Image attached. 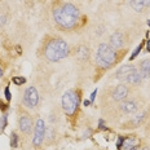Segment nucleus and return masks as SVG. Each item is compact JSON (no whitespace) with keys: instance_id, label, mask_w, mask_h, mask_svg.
Segmentation results:
<instances>
[{"instance_id":"obj_1","label":"nucleus","mask_w":150,"mask_h":150,"mask_svg":"<svg viewBox=\"0 0 150 150\" xmlns=\"http://www.w3.org/2000/svg\"><path fill=\"white\" fill-rule=\"evenodd\" d=\"M79 20V11L73 4H65L54 11V21L64 29H71Z\"/></svg>"},{"instance_id":"obj_2","label":"nucleus","mask_w":150,"mask_h":150,"mask_svg":"<svg viewBox=\"0 0 150 150\" xmlns=\"http://www.w3.org/2000/svg\"><path fill=\"white\" fill-rule=\"evenodd\" d=\"M69 54V45L66 42L61 39H54L47 44L45 47V57L49 61L56 62L65 58Z\"/></svg>"},{"instance_id":"obj_3","label":"nucleus","mask_w":150,"mask_h":150,"mask_svg":"<svg viewBox=\"0 0 150 150\" xmlns=\"http://www.w3.org/2000/svg\"><path fill=\"white\" fill-rule=\"evenodd\" d=\"M117 60V52L110 44L102 43L100 44L97 53H96V61L101 67H110Z\"/></svg>"},{"instance_id":"obj_4","label":"nucleus","mask_w":150,"mask_h":150,"mask_svg":"<svg viewBox=\"0 0 150 150\" xmlns=\"http://www.w3.org/2000/svg\"><path fill=\"white\" fill-rule=\"evenodd\" d=\"M78 105H79V97L76 93L74 91L65 92V95L62 96V108H64L65 112L69 115L74 114L75 110L78 109Z\"/></svg>"},{"instance_id":"obj_5","label":"nucleus","mask_w":150,"mask_h":150,"mask_svg":"<svg viewBox=\"0 0 150 150\" xmlns=\"http://www.w3.org/2000/svg\"><path fill=\"white\" fill-rule=\"evenodd\" d=\"M39 101V96H38V91L34 87H29L25 92V97H23V102L27 108H35Z\"/></svg>"},{"instance_id":"obj_6","label":"nucleus","mask_w":150,"mask_h":150,"mask_svg":"<svg viewBox=\"0 0 150 150\" xmlns=\"http://www.w3.org/2000/svg\"><path fill=\"white\" fill-rule=\"evenodd\" d=\"M45 135V124L43 119H38L35 126V132H34V145H40Z\"/></svg>"},{"instance_id":"obj_7","label":"nucleus","mask_w":150,"mask_h":150,"mask_svg":"<svg viewBox=\"0 0 150 150\" xmlns=\"http://www.w3.org/2000/svg\"><path fill=\"white\" fill-rule=\"evenodd\" d=\"M128 87L126 84H119V86L115 87L114 92H112V98L115 100V101H123L124 98H127L128 96Z\"/></svg>"},{"instance_id":"obj_8","label":"nucleus","mask_w":150,"mask_h":150,"mask_svg":"<svg viewBox=\"0 0 150 150\" xmlns=\"http://www.w3.org/2000/svg\"><path fill=\"white\" fill-rule=\"evenodd\" d=\"M136 69L137 67H135L133 65H124V66H122L119 70L117 71V78L119 80H122V82H124V80H126L127 78L136 70Z\"/></svg>"},{"instance_id":"obj_9","label":"nucleus","mask_w":150,"mask_h":150,"mask_svg":"<svg viewBox=\"0 0 150 150\" xmlns=\"http://www.w3.org/2000/svg\"><path fill=\"white\" fill-rule=\"evenodd\" d=\"M31 128H33V120L29 115H22L20 118V129L25 133H30L31 132Z\"/></svg>"},{"instance_id":"obj_10","label":"nucleus","mask_w":150,"mask_h":150,"mask_svg":"<svg viewBox=\"0 0 150 150\" xmlns=\"http://www.w3.org/2000/svg\"><path fill=\"white\" fill-rule=\"evenodd\" d=\"M120 109L127 114H131V112H136L139 110V104L135 101V100H127V101L122 102Z\"/></svg>"},{"instance_id":"obj_11","label":"nucleus","mask_w":150,"mask_h":150,"mask_svg":"<svg viewBox=\"0 0 150 150\" xmlns=\"http://www.w3.org/2000/svg\"><path fill=\"white\" fill-rule=\"evenodd\" d=\"M142 76H141V73H140L139 69H136L135 71H133L132 74L129 75V76L127 78L124 82L128 83V84H132V86H137V84H140V82H141Z\"/></svg>"},{"instance_id":"obj_12","label":"nucleus","mask_w":150,"mask_h":150,"mask_svg":"<svg viewBox=\"0 0 150 150\" xmlns=\"http://www.w3.org/2000/svg\"><path fill=\"white\" fill-rule=\"evenodd\" d=\"M150 5V0H131V7L136 12H141Z\"/></svg>"},{"instance_id":"obj_13","label":"nucleus","mask_w":150,"mask_h":150,"mask_svg":"<svg viewBox=\"0 0 150 150\" xmlns=\"http://www.w3.org/2000/svg\"><path fill=\"white\" fill-rule=\"evenodd\" d=\"M110 45L114 49H118L123 45V36H122V34H119V33L112 34L110 36Z\"/></svg>"},{"instance_id":"obj_14","label":"nucleus","mask_w":150,"mask_h":150,"mask_svg":"<svg viewBox=\"0 0 150 150\" xmlns=\"http://www.w3.org/2000/svg\"><path fill=\"white\" fill-rule=\"evenodd\" d=\"M140 73H141V76L142 78H146V76H150V58L149 60H144L140 65Z\"/></svg>"},{"instance_id":"obj_15","label":"nucleus","mask_w":150,"mask_h":150,"mask_svg":"<svg viewBox=\"0 0 150 150\" xmlns=\"http://www.w3.org/2000/svg\"><path fill=\"white\" fill-rule=\"evenodd\" d=\"M137 145H139V140H137L135 136H132V137H129V139H127L126 141H123V145H122L120 150H129L131 148L137 146Z\"/></svg>"},{"instance_id":"obj_16","label":"nucleus","mask_w":150,"mask_h":150,"mask_svg":"<svg viewBox=\"0 0 150 150\" xmlns=\"http://www.w3.org/2000/svg\"><path fill=\"white\" fill-rule=\"evenodd\" d=\"M78 57H79L80 60H86V58L88 57V49L84 45L79 47V49H78Z\"/></svg>"},{"instance_id":"obj_17","label":"nucleus","mask_w":150,"mask_h":150,"mask_svg":"<svg viewBox=\"0 0 150 150\" xmlns=\"http://www.w3.org/2000/svg\"><path fill=\"white\" fill-rule=\"evenodd\" d=\"M144 119H145V112H141V114H140V115H137V117H135V118H133V120H132V124H133V126H139V124L140 123H141V122L144 120Z\"/></svg>"},{"instance_id":"obj_18","label":"nucleus","mask_w":150,"mask_h":150,"mask_svg":"<svg viewBox=\"0 0 150 150\" xmlns=\"http://www.w3.org/2000/svg\"><path fill=\"white\" fill-rule=\"evenodd\" d=\"M25 82H26L25 78H21V76H14L13 78V83L17 84V86H21V84H23Z\"/></svg>"},{"instance_id":"obj_19","label":"nucleus","mask_w":150,"mask_h":150,"mask_svg":"<svg viewBox=\"0 0 150 150\" xmlns=\"http://www.w3.org/2000/svg\"><path fill=\"white\" fill-rule=\"evenodd\" d=\"M12 148H16V146H17V135H16V133H13V135H12Z\"/></svg>"},{"instance_id":"obj_20","label":"nucleus","mask_w":150,"mask_h":150,"mask_svg":"<svg viewBox=\"0 0 150 150\" xmlns=\"http://www.w3.org/2000/svg\"><path fill=\"white\" fill-rule=\"evenodd\" d=\"M5 124H7V115H4V117H3L1 124H0V128H1V129H4V128H5Z\"/></svg>"},{"instance_id":"obj_21","label":"nucleus","mask_w":150,"mask_h":150,"mask_svg":"<svg viewBox=\"0 0 150 150\" xmlns=\"http://www.w3.org/2000/svg\"><path fill=\"white\" fill-rule=\"evenodd\" d=\"M123 141H124V140H123V137H119V139H118V142H117V148L118 149H122V145H123Z\"/></svg>"},{"instance_id":"obj_22","label":"nucleus","mask_w":150,"mask_h":150,"mask_svg":"<svg viewBox=\"0 0 150 150\" xmlns=\"http://www.w3.org/2000/svg\"><path fill=\"white\" fill-rule=\"evenodd\" d=\"M140 49H141V45H140V47H139V48H137V49H136V51H135V52H133V54H132V56H131V60H133V58H135V57H136V56H137V54H139Z\"/></svg>"},{"instance_id":"obj_23","label":"nucleus","mask_w":150,"mask_h":150,"mask_svg":"<svg viewBox=\"0 0 150 150\" xmlns=\"http://www.w3.org/2000/svg\"><path fill=\"white\" fill-rule=\"evenodd\" d=\"M5 98L11 100V92H9V88H5Z\"/></svg>"},{"instance_id":"obj_24","label":"nucleus","mask_w":150,"mask_h":150,"mask_svg":"<svg viewBox=\"0 0 150 150\" xmlns=\"http://www.w3.org/2000/svg\"><path fill=\"white\" fill-rule=\"evenodd\" d=\"M96 93H97V91H95V92L92 93V96H91V101H93V100H95V97H96Z\"/></svg>"},{"instance_id":"obj_25","label":"nucleus","mask_w":150,"mask_h":150,"mask_svg":"<svg viewBox=\"0 0 150 150\" xmlns=\"http://www.w3.org/2000/svg\"><path fill=\"white\" fill-rule=\"evenodd\" d=\"M5 23V17H0V25H4Z\"/></svg>"},{"instance_id":"obj_26","label":"nucleus","mask_w":150,"mask_h":150,"mask_svg":"<svg viewBox=\"0 0 150 150\" xmlns=\"http://www.w3.org/2000/svg\"><path fill=\"white\" fill-rule=\"evenodd\" d=\"M146 49H148V51L150 52V40L148 42V44H146Z\"/></svg>"},{"instance_id":"obj_27","label":"nucleus","mask_w":150,"mask_h":150,"mask_svg":"<svg viewBox=\"0 0 150 150\" xmlns=\"http://www.w3.org/2000/svg\"><path fill=\"white\" fill-rule=\"evenodd\" d=\"M142 150H150V148H148V146H146V148H144Z\"/></svg>"},{"instance_id":"obj_28","label":"nucleus","mask_w":150,"mask_h":150,"mask_svg":"<svg viewBox=\"0 0 150 150\" xmlns=\"http://www.w3.org/2000/svg\"><path fill=\"white\" fill-rule=\"evenodd\" d=\"M1 75H3V71H1V69H0V76H1Z\"/></svg>"},{"instance_id":"obj_29","label":"nucleus","mask_w":150,"mask_h":150,"mask_svg":"<svg viewBox=\"0 0 150 150\" xmlns=\"http://www.w3.org/2000/svg\"><path fill=\"white\" fill-rule=\"evenodd\" d=\"M148 23H149V25H150V20H149V22H148Z\"/></svg>"}]
</instances>
